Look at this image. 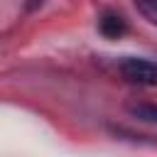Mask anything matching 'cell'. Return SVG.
<instances>
[{
    "label": "cell",
    "mask_w": 157,
    "mask_h": 157,
    "mask_svg": "<svg viewBox=\"0 0 157 157\" xmlns=\"http://www.w3.org/2000/svg\"><path fill=\"white\" fill-rule=\"evenodd\" d=\"M120 74L135 86H157V64L140 56H128L120 61Z\"/></svg>",
    "instance_id": "cell-1"
},
{
    "label": "cell",
    "mask_w": 157,
    "mask_h": 157,
    "mask_svg": "<svg viewBox=\"0 0 157 157\" xmlns=\"http://www.w3.org/2000/svg\"><path fill=\"white\" fill-rule=\"evenodd\" d=\"M42 2H44V0H27V7H29V10H34V7H39Z\"/></svg>",
    "instance_id": "cell-5"
},
{
    "label": "cell",
    "mask_w": 157,
    "mask_h": 157,
    "mask_svg": "<svg viewBox=\"0 0 157 157\" xmlns=\"http://www.w3.org/2000/svg\"><path fill=\"white\" fill-rule=\"evenodd\" d=\"M98 29H101L103 37L118 39V37L125 32V20H123L118 12H103L101 20H98Z\"/></svg>",
    "instance_id": "cell-2"
},
{
    "label": "cell",
    "mask_w": 157,
    "mask_h": 157,
    "mask_svg": "<svg viewBox=\"0 0 157 157\" xmlns=\"http://www.w3.org/2000/svg\"><path fill=\"white\" fill-rule=\"evenodd\" d=\"M137 12L150 22V25H157V0H132Z\"/></svg>",
    "instance_id": "cell-4"
},
{
    "label": "cell",
    "mask_w": 157,
    "mask_h": 157,
    "mask_svg": "<svg viewBox=\"0 0 157 157\" xmlns=\"http://www.w3.org/2000/svg\"><path fill=\"white\" fill-rule=\"evenodd\" d=\"M130 113L145 123H157V105L155 103H135V105H130Z\"/></svg>",
    "instance_id": "cell-3"
}]
</instances>
